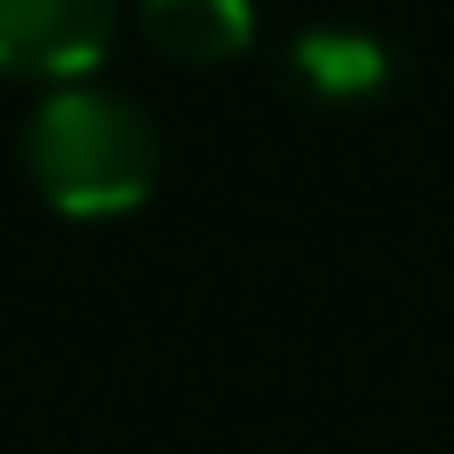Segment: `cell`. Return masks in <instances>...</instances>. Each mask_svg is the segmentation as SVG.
Returning a JSON list of instances; mask_svg holds the SVG:
<instances>
[{"label":"cell","instance_id":"1","mask_svg":"<svg viewBox=\"0 0 454 454\" xmlns=\"http://www.w3.org/2000/svg\"><path fill=\"white\" fill-rule=\"evenodd\" d=\"M23 157L60 216H127L157 186V127L105 82H60L30 112Z\"/></svg>","mask_w":454,"mask_h":454},{"label":"cell","instance_id":"2","mask_svg":"<svg viewBox=\"0 0 454 454\" xmlns=\"http://www.w3.org/2000/svg\"><path fill=\"white\" fill-rule=\"evenodd\" d=\"M120 30V0H0V74L90 82Z\"/></svg>","mask_w":454,"mask_h":454},{"label":"cell","instance_id":"3","mask_svg":"<svg viewBox=\"0 0 454 454\" xmlns=\"http://www.w3.org/2000/svg\"><path fill=\"white\" fill-rule=\"evenodd\" d=\"M142 30L164 60L216 67L254 45V0H142Z\"/></svg>","mask_w":454,"mask_h":454},{"label":"cell","instance_id":"4","mask_svg":"<svg viewBox=\"0 0 454 454\" xmlns=\"http://www.w3.org/2000/svg\"><path fill=\"white\" fill-rule=\"evenodd\" d=\"M291 67H298L306 90H320V98H365V90L387 82V45L365 37V30L328 23V30H306L291 45Z\"/></svg>","mask_w":454,"mask_h":454}]
</instances>
